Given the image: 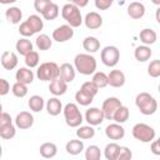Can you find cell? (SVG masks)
<instances>
[{
  "instance_id": "cell-35",
  "label": "cell",
  "mask_w": 160,
  "mask_h": 160,
  "mask_svg": "<svg viewBox=\"0 0 160 160\" xmlns=\"http://www.w3.org/2000/svg\"><path fill=\"white\" fill-rule=\"evenodd\" d=\"M26 21L30 24V26L32 28V30L35 31V34L39 32V31H41L42 28H44V21H42V19L39 15H35V14L34 15H30Z\"/></svg>"
},
{
  "instance_id": "cell-47",
  "label": "cell",
  "mask_w": 160,
  "mask_h": 160,
  "mask_svg": "<svg viewBox=\"0 0 160 160\" xmlns=\"http://www.w3.org/2000/svg\"><path fill=\"white\" fill-rule=\"evenodd\" d=\"M11 122H12V119H11L10 114L2 111V112L0 114V129L4 128V126L8 125V124H11Z\"/></svg>"
},
{
  "instance_id": "cell-44",
  "label": "cell",
  "mask_w": 160,
  "mask_h": 160,
  "mask_svg": "<svg viewBox=\"0 0 160 160\" xmlns=\"http://www.w3.org/2000/svg\"><path fill=\"white\" fill-rule=\"evenodd\" d=\"M132 158V152L128 146H120V151L116 160H129Z\"/></svg>"
},
{
  "instance_id": "cell-24",
  "label": "cell",
  "mask_w": 160,
  "mask_h": 160,
  "mask_svg": "<svg viewBox=\"0 0 160 160\" xmlns=\"http://www.w3.org/2000/svg\"><path fill=\"white\" fill-rule=\"evenodd\" d=\"M40 155L45 159H51L58 154V146L54 142H44L40 145Z\"/></svg>"
},
{
  "instance_id": "cell-8",
  "label": "cell",
  "mask_w": 160,
  "mask_h": 160,
  "mask_svg": "<svg viewBox=\"0 0 160 160\" xmlns=\"http://www.w3.org/2000/svg\"><path fill=\"white\" fill-rule=\"evenodd\" d=\"M120 105H122V102L115 96H110L106 100H104L102 106H101V111L104 114V118L108 120H112V115Z\"/></svg>"
},
{
  "instance_id": "cell-56",
  "label": "cell",
  "mask_w": 160,
  "mask_h": 160,
  "mask_svg": "<svg viewBox=\"0 0 160 160\" xmlns=\"http://www.w3.org/2000/svg\"><path fill=\"white\" fill-rule=\"evenodd\" d=\"M68 1H69V2H71V1H72V0H68Z\"/></svg>"
},
{
  "instance_id": "cell-16",
  "label": "cell",
  "mask_w": 160,
  "mask_h": 160,
  "mask_svg": "<svg viewBox=\"0 0 160 160\" xmlns=\"http://www.w3.org/2000/svg\"><path fill=\"white\" fill-rule=\"evenodd\" d=\"M108 84L112 88H121L125 84V74L121 70H111L108 75Z\"/></svg>"
},
{
  "instance_id": "cell-23",
  "label": "cell",
  "mask_w": 160,
  "mask_h": 160,
  "mask_svg": "<svg viewBox=\"0 0 160 160\" xmlns=\"http://www.w3.org/2000/svg\"><path fill=\"white\" fill-rule=\"evenodd\" d=\"M65 150L70 155H79L84 150V142L81 141V139L80 140L79 139H72V140L66 142Z\"/></svg>"
},
{
  "instance_id": "cell-25",
  "label": "cell",
  "mask_w": 160,
  "mask_h": 160,
  "mask_svg": "<svg viewBox=\"0 0 160 160\" xmlns=\"http://www.w3.org/2000/svg\"><path fill=\"white\" fill-rule=\"evenodd\" d=\"M5 18L11 24H19L21 18H22V12L20 10V8L18 6H11L5 11Z\"/></svg>"
},
{
  "instance_id": "cell-49",
  "label": "cell",
  "mask_w": 160,
  "mask_h": 160,
  "mask_svg": "<svg viewBox=\"0 0 160 160\" xmlns=\"http://www.w3.org/2000/svg\"><path fill=\"white\" fill-rule=\"evenodd\" d=\"M150 150L154 155H160V140H152L150 145Z\"/></svg>"
},
{
  "instance_id": "cell-40",
  "label": "cell",
  "mask_w": 160,
  "mask_h": 160,
  "mask_svg": "<svg viewBox=\"0 0 160 160\" xmlns=\"http://www.w3.org/2000/svg\"><path fill=\"white\" fill-rule=\"evenodd\" d=\"M11 92L14 94V96L16 98H24L28 94V85L16 81L12 86H11Z\"/></svg>"
},
{
  "instance_id": "cell-41",
  "label": "cell",
  "mask_w": 160,
  "mask_h": 160,
  "mask_svg": "<svg viewBox=\"0 0 160 160\" xmlns=\"http://www.w3.org/2000/svg\"><path fill=\"white\" fill-rule=\"evenodd\" d=\"M148 74L151 78H159L160 76V60L155 59V60L150 61V64L148 65Z\"/></svg>"
},
{
  "instance_id": "cell-18",
  "label": "cell",
  "mask_w": 160,
  "mask_h": 160,
  "mask_svg": "<svg viewBox=\"0 0 160 160\" xmlns=\"http://www.w3.org/2000/svg\"><path fill=\"white\" fill-rule=\"evenodd\" d=\"M59 78H61L65 82H71L75 79V68L69 64V62H64L59 66Z\"/></svg>"
},
{
  "instance_id": "cell-3",
  "label": "cell",
  "mask_w": 160,
  "mask_h": 160,
  "mask_svg": "<svg viewBox=\"0 0 160 160\" xmlns=\"http://www.w3.org/2000/svg\"><path fill=\"white\" fill-rule=\"evenodd\" d=\"M61 16L68 22V25H70L71 28H79L82 24V16L80 12V8H78L72 2H68L62 6Z\"/></svg>"
},
{
  "instance_id": "cell-45",
  "label": "cell",
  "mask_w": 160,
  "mask_h": 160,
  "mask_svg": "<svg viewBox=\"0 0 160 160\" xmlns=\"http://www.w3.org/2000/svg\"><path fill=\"white\" fill-rule=\"evenodd\" d=\"M52 1L51 0H35L34 1V8H35V10L38 11V12H42L44 10H45V8L49 5V4H51Z\"/></svg>"
},
{
  "instance_id": "cell-57",
  "label": "cell",
  "mask_w": 160,
  "mask_h": 160,
  "mask_svg": "<svg viewBox=\"0 0 160 160\" xmlns=\"http://www.w3.org/2000/svg\"><path fill=\"white\" fill-rule=\"evenodd\" d=\"M138 1H141V0H138Z\"/></svg>"
},
{
  "instance_id": "cell-15",
  "label": "cell",
  "mask_w": 160,
  "mask_h": 160,
  "mask_svg": "<svg viewBox=\"0 0 160 160\" xmlns=\"http://www.w3.org/2000/svg\"><path fill=\"white\" fill-rule=\"evenodd\" d=\"M68 90V82H65L61 78H56L52 81H50L49 84V91L54 95V96H60L64 95Z\"/></svg>"
},
{
  "instance_id": "cell-7",
  "label": "cell",
  "mask_w": 160,
  "mask_h": 160,
  "mask_svg": "<svg viewBox=\"0 0 160 160\" xmlns=\"http://www.w3.org/2000/svg\"><path fill=\"white\" fill-rule=\"evenodd\" d=\"M100 59H101V61H102V64L105 66L114 68V66L118 65V62L120 60V50L116 46H112V45L105 46L101 50Z\"/></svg>"
},
{
  "instance_id": "cell-13",
  "label": "cell",
  "mask_w": 160,
  "mask_h": 160,
  "mask_svg": "<svg viewBox=\"0 0 160 160\" xmlns=\"http://www.w3.org/2000/svg\"><path fill=\"white\" fill-rule=\"evenodd\" d=\"M85 26L90 30H96L102 25V18L96 11H90L85 15V19L82 20Z\"/></svg>"
},
{
  "instance_id": "cell-20",
  "label": "cell",
  "mask_w": 160,
  "mask_h": 160,
  "mask_svg": "<svg viewBox=\"0 0 160 160\" xmlns=\"http://www.w3.org/2000/svg\"><path fill=\"white\" fill-rule=\"evenodd\" d=\"M152 55V51L150 49L149 45H140V46H136L135 51H134V56L135 59L139 61V62H144V61H148Z\"/></svg>"
},
{
  "instance_id": "cell-2",
  "label": "cell",
  "mask_w": 160,
  "mask_h": 160,
  "mask_svg": "<svg viewBox=\"0 0 160 160\" xmlns=\"http://www.w3.org/2000/svg\"><path fill=\"white\" fill-rule=\"evenodd\" d=\"M135 105L142 115H152L158 110V101L149 92L138 94L135 98Z\"/></svg>"
},
{
  "instance_id": "cell-39",
  "label": "cell",
  "mask_w": 160,
  "mask_h": 160,
  "mask_svg": "<svg viewBox=\"0 0 160 160\" xmlns=\"http://www.w3.org/2000/svg\"><path fill=\"white\" fill-rule=\"evenodd\" d=\"M15 134H16V128H15V125L12 122L8 124V125H5L4 128L0 129V138H2L5 140L12 139L15 136Z\"/></svg>"
},
{
  "instance_id": "cell-32",
  "label": "cell",
  "mask_w": 160,
  "mask_h": 160,
  "mask_svg": "<svg viewBox=\"0 0 160 160\" xmlns=\"http://www.w3.org/2000/svg\"><path fill=\"white\" fill-rule=\"evenodd\" d=\"M41 15H42V18L45 20H55L59 16V6H58V4H55V2L49 4L45 8V10L41 12Z\"/></svg>"
},
{
  "instance_id": "cell-5",
  "label": "cell",
  "mask_w": 160,
  "mask_h": 160,
  "mask_svg": "<svg viewBox=\"0 0 160 160\" xmlns=\"http://www.w3.org/2000/svg\"><path fill=\"white\" fill-rule=\"evenodd\" d=\"M36 76L41 81H52L59 78V65L54 61L42 62L36 70Z\"/></svg>"
},
{
  "instance_id": "cell-34",
  "label": "cell",
  "mask_w": 160,
  "mask_h": 160,
  "mask_svg": "<svg viewBox=\"0 0 160 160\" xmlns=\"http://www.w3.org/2000/svg\"><path fill=\"white\" fill-rule=\"evenodd\" d=\"M75 100H76V102H78L79 105H81V106H88V105H90V104L92 102L94 96L89 95L88 92H85V91H82V90L80 89V90H78V91L75 92Z\"/></svg>"
},
{
  "instance_id": "cell-38",
  "label": "cell",
  "mask_w": 160,
  "mask_h": 160,
  "mask_svg": "<svg viewBox=\"0 0 160 160\" xmlns=\"http://www.w3.org/2000/svg\"><path fill=\"white\" fill-rule=\"evenodd\" d=\"M101 158L100 148L96 145H90L85 150V159L86 160H99Z\"/></svg>"
},
{
  "instance_id": "cell-43",
  "label": "cell",
  "mask_w": 160,
  "mask_h": 160,
  "mask_svg": "<svg viewBox=\"0 0 160 160\" xmlns=\"http://www.w3.org/2000/svg\"><path fill=\"white\" fill-rule=\"evenodd\" d=\"M80 89H81L82 91L88 92V94L91 95V96H95V95L98 94V91H99V88H98L92 81H85V82L81 85Z\"/></svg>"
},
{
  "instance_id": "cell-4",
  "label": "cell",
  "mask_w": 160,
  "mask_h": 160,
  "mask_svg": "<svg viewBox=\"0 0 160 160\" xmlns=\"http://www.w3.org/2000/svg\"><path fill=\"white\" fill-rule=\"evenodd\" d=\"M62 112H64V118H65V122L68 126L70 128H78L81 125V122L84 121L82 119V115L78 108L76 104L74 102H68L64 109H62Z\"/></svg>"
},
{
  "instance_id": "cell-54",
  "label": "cell",
  "mask_w": 160,
  "mask_h": 160,
  "mask_svg": "<svg viewBox=\"0 0 160 160\" xmlns=\"http://www.w3.org/2000/svg\"><path fill=\"white\" fill-rule=\"evenodd\" d=\"M2 156V148H1V145H0V158Z\"/></svg>"
},
{
  "instance_id": "cell-46",
  "label": "cell",
  "mask_w": 160,
  "mask_h": 160,
  "mask_svg": "<svg viewBox=\"0 0 160 160\" xmlns=\"http://www.w3.org/2000/svg\"><path fill=\"white\" fill-rule=\"evenodd\" d=\"M114 0H95V6L99 10H108L112 5Z\"/></svg>"
},
{
  "instance_id": "cell-52",
  "label": "cell",
  "mask_w": 160,
  "mask_h": 160,
  "mask_svg": "<svg viewBox=\"0 0 160 160\" xmlns=\"http://www.w3.org/2000/svg\"><path fill=\"white\" fill-rule=\"evenodd\" d=\"M151 2H152L154 5H156V6H159V5H160V0H151Z\"/></svg>"
},
{
  "instance_id": "cell-51",
  "label": "cell",
  "mask_w": 160,
  "mask_h": 160,
  "mask_svg": "<svg viewBox=\"0 0 160 160\" xmlns=\"http://www.w3.org/2000/svg\"><path fill=\"white\" fill-rule=\"evenodd\" d=\"M15 1H18V0H0V4H2V5H10V4H14Z\"/></svg>"
},
{
  "instance_id": "cell-28",
  "label": "cell",
  "mask_w": 160,
  "mask_h": 160,
  "mask_svg": "<svg viewBox=\"0 0 160 160\" xmlns=\"http://www.w3.org/2000/svg\"><path fill=\"white\" fill-rule=\"evenodd\" d=\"M15 48H16V51L20 55H24L25 56L28 52H30L32 50V44H31V41L28 38H21V39H19L16 41Z\"/></svg>"
},
{
  "instance_id": "cell-36",
  "label": "cell",
  "mask_w": 160,
  "mask_h": 160,
  "mask_svg": "<svg viewBox=\"0 0 160 160\" xmlns=\"http://www.w3.org/2000/svg\"><path fill=\"white\" fill-rule=\"evenodd\" d=\"M39 61H40V58H39L38 51L31 50L30 52H28V54L25 55V65H26L28 68H30V69L36 68V66L39 65Z\"/></svg>"
},
{
  "instance_id": "cell-17",
  "label": "cell",
  "mask_w": 160,
  "mask_h": 160,
  "mask_svg": "<svg viewBox=\"0 0 160 160\" xmlns=\"http://www.w3.org/2000/svg\"><path fill=\"white\" fill-rule=\"evenodd\" d=\"M128 15L131 19H141L145 15V6L141 1H132L128 6Z\"/></svg>"
},
{
  "instance_id": "cell-55",
  "label": "cell",
  "mask_w": 160,
  "mask_h": 160,
  "mask_svg": "<svg viewBox=\"0 0 160 160\" xmlns=\"http://www.w3.org/2000/svg\"><path fill=\"white\" fill-rule=\"evenodd\" d=\"M1 112H2V105L0 104V114H1Z\"/></svg>"
},
{
  "instance_id": "cell-10",
  "label": "cell",
  "mask_w": 160,
  "mask_h": 160,
  "mask_svg": "<svg viewBox=\"0 0 160 160\" xmlns=\"http://www.w3.org/2000/svg\"><path fill=\"white\" fill-rule=\"evenodd\" d=\"M104 119H105L104 118V114H102L101 109H99V108H90L85 112V120L91 126L100 125L104 121Z\"/></svg>"
},
{
  "instance_id": "cell-50",
  "label": "cell",
  "mask_w": 160,
  "mask_h": 160,
  "mask_svg": "<svg viewBox=\"0 0 160 160\" xmlns=\"http://www.w3.org/2000/svg\"><path fill=\"white\" fill-rule=\"evenodd\" d=\"M71 2L74 5H76L78 8H85L89 4V0H72Z\"/></svg>"
},
{
  "instance_id": "cell-31",
  "label": "cell",
  "mask_w": 160,
  "mask_h": 160,
  "mask_svg": "<svg viewBox=\"0 0 160 160\" xmlns=\"http://www.w3.org/2000/svg\"><path fill=\"white\" fill-rule=\"evenodd\" d=\"M28 105H29V108H30L31 111H34V112H40V111L44 109L45 102H44V99H42L40 95H32V96H30Z\"/></svg>"
},
{
  "instance_id": "cell-48",
  "label": "cell",
  "mask_w": 160,
  "mask_h": 160,
  "mask_svg": "<svg viewBox=\"0 0 160 160\" xmlns=\"http://www.w3.org/2000/svg\"><path fill=\"white\" fill-rule=\"evenodd\" d=\"M9 91H10V84L8 82V80L0 78V96L6 95Z\"/></svg>"
},
{
  "instance_id": "cell-11",
  "label": "cell",
  "mask_w": 160,
  "mask_h": 160,
  "mask_svg": "<svg viewBox=\"0 0 160 160\" xmlns=\"http://www.w3.org/2000/svg\"><path fill=\"white\" fill-rule=\"evenodd\" d=\"M32 124H34V116L29 111H20L15 118V125L21 130L30 129Z\"/></svg>"
},
{
  "instance_id": "cell-6",
  "label": "cell",
  "mask_w": 160,
  "mask_h": 160,
  "mask_svg": "<svg viewBox=\"0 0 160 160\" xmlns=\"http://www.w3.org/2000/svg\"><path fill=\"white\" fill-rule=\"evenodd\" d=\"M132 136L141 142H151L155 139V130L152 126L145 122H138L132 126Z\"/></svg>"
},
{
  "instance_id": "cell-9",
  "label": "cell",
  "mask_w": 160,
  "mask_h": 160,
  "mask_svg": "<svg viewBox=\"0 0 160 160\" xmlns=\"http://www.w3.org/2000/svg\"><path fill=\"white\" fill-rule=\"evenodd\" d=\"M72 36H74V28H71L68 24L60 25L52 31V40L58 42H65L70 40Z\"/></svg>"
},
{
  "instance_id": "cell-26",
  "label": "cell",
  "mask_w": 160,
  "mask_h": 160,
  "mask_svg": "<svg viewBox=\"0 0 160 160\" xmlns=\"http://www.w3.org/2000/svg\"><path fill=\"white\" fill-rule=\"evenodd\" d=\"M82 48L89 54L96 52L100 49V41L95 36H86L84 39V41H82Z\"/></svg>"
},
{
  "instance_id": "cell-37",
  "label": "cell",
  "mask_w": 160,
  "mask_h": 160,
  "mask_svg": "<svg viewBox=\"0 0 160 160\" xmlns=\"http://www.w3.org/2000/svg\"><path fill=\"white\" fill-rule=\"evenodd\" d=\"M99 89H102L105 86H108V75L102 71H98V72H94V76H92V80H91Z\"/></svg>"
},
{
  "instance_id": "cell-30",
  "label": "cell",
  "mask_w": 160,
  "mask_h": 160,
  "mask_svg": "<svg viewBox=\"0 0 160 160\" xmlns=\"http://www.w3.org/2000/svg\"><path fill=\"white\" fill-rule=\"evenodd\" d=\"M119 151H120V145L119 144H116V142H109L105 146L104 155H105L106 160H116L118 159V155H119Z\"/></svg>"
},
{
  "instance_id": "cell-42",
  "label": "cell",
  "mask_w": 160,
  "mask_h": 160,
  "mask_svg": "<svg viewBox=\"0 0 160 160\" xmlns=\"http://www.w3.org/2000/svg\"><path fill=\"white\" fill-rule=\"evenodd\" d=\"M19 32H20V35H22L24 38H30V36H32V35L35 34V31L32 30V28L30 26V24H29L26 20L20 24V26H19Z\"/></svg>"
},
{
  "instance_id": "cell-19",
  "label": "cell",
  "mask_w": 160,
  "mask_h": 160,
  "mask_svg": "<svg viewBox=\"0 0 160 160\" xmlns=\"http://www.w3.org/2000/svg\"><path fill=\"white\" fill-rule=\"evenodd\" d=\"M15 79L19 82H22V84L29 85V84H31L34 81V72L28 66L26 68H20L16 71V74H15Z\"/></svg>"
},
{
  "instance_id": "cell-1",
  "label": "cell",
  "mask_w": 160,
  "mask_h": 160,
  "mask_svg": "<svg viewBox=\"0 0 160 160\" xmlns=\"http://www.w3.org/2000/svg\"><path fill=\"white\" fill-rule=\"evenodd\" d=\"M74 68L78 72L82 75H91L96 70V60L92 55L88 54H78L74 59Z\"/></svg>"
},
{
  "instance_id": "cell-12",
  "label": "cell",
  "mask_w": 160,
  "mask_h": 160,
  "mask_svg": "<svg viewBox=\"0 0 160 160\" xmlns=\"http://www.w3.org/2000/svg\"><path fill=\"white\" fill-rule=\"evenodd\" d=\"M105 135L110 140H121L125 136V129L119 122L109 124L105 128Z\"/></svg>"
},
{
  "instance_id": "cell-14",
  "label": "cell",
  "mask_w": 160,
  "mask_h": 160,
  "mask_svg": "<svg viewBox=\"0 0 160 160\" xmlns=\"http://www.w3.org/2000/svg\"><path fill=\"white\" fill-rule=\"evenodd\" d=\"M0 61H1V65H2V68L5 70H12V69H15L18 66V62H19L16 54L12 52V51H4L2 55H1Z\"/></svg>"
},
{
  "instance_id": "cell-33",
  "label": "cell",
  "mask_w": 160,
  "mask_h": 160,
  "mask_svg": "<svg viewBox=\"0 0 160 160\" xmlns=\"http://www.w3.org/2000/svg\"><path fill=\"white\" fill-rule=\"evenodd\" d=\"M35 44H36V48L39 50H49L52 45V40L50 39L49 35L46 34H40L36 40H35Z\"/></svg>"
},
{
  "instance_id": "cell-29",
  "label": "cell",
  "mask_w": 160,
  "mask_h": 160,
  "mask_svg": "<svg viewBox=\"0 0 160 160\" xmlns=\"http://www.w3.org/2000/svg\"><path fill=\"white\" fill-rule=\"evenodd\" d=\"M129 116H130L129 109H128L126 106H124V105H120V106L115 110V112H114V115H112V120H114L115 122L122 124V122L128 121Z\"/></svg>"
},
{
  "instance_id": "cell-21",
  "label": "cell",
  "mask_w": 160,
  "mask_h": 160,
  "mask_svg": "<svg viewBox=\"0 0 160 160\" xmlns=\"http://www.w3.org/2000/svg\"><path fill=\"white\" fill-rule=\"evenodd\" d=\"M46 111H48V114L51 115V116L59 115V114L62 111V104H61V101H60L56 96L50 98V99L48 100V102H46Z\"/></svg>"
},
{
  "instance_id": "cell-53",
  "label": "cell",
  "mask_w": 160,
  "mask_h": 160,
  "mask_svg": "<svg viewBox=\"0 0 160 160\" xmlns=\"http://www.w3.org/2000/svg\"><path fill=\"white\" fill-rule=\"evenodd\" d=\"M159 11H160V9L156 10V21H158V22H160V19H159Z\"/></svg>"
},
{
  "instance_id": "cell-22",
  "label": "cell",
  "mask_w": 160,
  "mask_h": 160,
  "mask_svg": "<svg viewBox=\"0 0 160 160\" xmlns=\"http://www.w3.org/2000/svg\"><path fill=\"white\" fill-rule=\"evenodd\" d=\"M139 38H140V41H141L144 45H152V44L156 41L158 35H156L155 30L146 28V29H142V30L140 31Z\"/></svg>"
},
{
  "instance_id": "cell-27",
  "label": "cell",
  "mask_w": 160,
  "mask_h": 160,
  "mask_svg": "<svg viewBox=\"0 0 160 160\" xmlns=\"http://www.w3.org/2000/svg\"><path fill=\"white\" fill-rule=\"evenodd\" d=\"M76 136L81 140H89L95 136V129L91 125H84V126H78L76 130Z\"/></svg>"
}]
</instances>
